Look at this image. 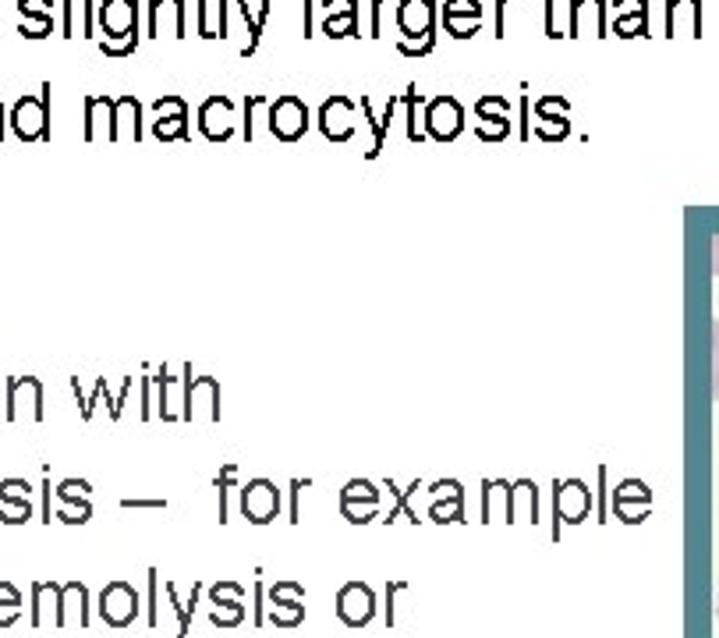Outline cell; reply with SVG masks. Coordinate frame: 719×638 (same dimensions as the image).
<instances>
[{"label":"cell","instance_id":"9c48e42d","mask_svg":"<svg viewBox=\"0 0 719 638\" xmlns=\"http://www.w3.org/2000/svg\"><path fill=\"white\" fill-rule=\"evenodd\" d=\"M8 422H43V383L36 376L8 380Z\"/></svg>","mask_w":719,"mask_h":638},{"label":"cell","instance_id":"44dd1931","mask_svg":"<svg viewBox=\"0 0 719 638\" xmlns=\"http://www.w3.org/2000/svg\"><path fill=\"white\" fill-rule=\"evenodd\" d=\"M341 511H344L347 521L365 526V521H373L376 511H380V490L368 479H352L344 487V493H341Z\"/></svg>","mask_w":719,"mask_h":638},{"label":"cell","instance_id":"f5cc1de1","mask_svg":"<svg viewBox=\"0 0 719 638\" xmlns=\"http://www.w3.org/2000/svg\"><path fill=\"white\" fill-rule=\"evenodd\" d=\"M61 29H65V40L75 36V0H65V11H61Z\"/></svg>","mask_w":719,"mask_h":638},{"label":"cell","instance_id":"681fc988","mask_svg":"<svg viewBox=\"0 0 719 638\" xmlns=\"http://www.w3.org/2000/svg\"><path fill=\"white\" fill-rule=\"evenodd\" d=\"M305 589L298 582H277L274 589H269V603H287V599H302Z\"/></svg>","mask_w":719,"mask_h":638},{"label":"cell","instance_id":"f907efd6","mask_svg":"<svg viewBox=\"0 0 719 638\" xmlns=\"http://www.w3.org/2000/svg\"><path fill=\"white\" fill-rule=\"evenodd\" d=\"M152 376H142V383H139V419L142 422H149L152 419Z\"/></svg>","mask_w":719,"mask_h":638},{"label":"cell","instance_id":"60d3db41","mask_svg":"<svg viewBox=\"0 0 719 638\" xmlns=\"http://www.w3.org/2000/svg\"><path fill=\"white\" fill-rule=\"evenodd\" d=\"M440 18H475V22H482V4L479 0H443Z\"/></svg>","mask_w":719,"mask_h":638},{"label":"cell","instance_id":"3957f363","mask_svg":"<svg viewBox=\"0 0 719 638\" xmlns=\"http://www.w3.org/2000/svg\"><path fill=\"white\" fill-rule=\"evenodd\" d=\"M425 139L436 143H454L457 135L464 131V107L457 104V96L440 92L425 104Z\"/></svg>","mask_w":719,"mask_h":638},{"label":"cell","instance_id":"d4e9b609","mask_svg":"<svg viewBox=\"0 0 719 638\" xmlns=\"http://www.w3.org/2000/svg\"><path fill=\"white\" fill-rule=\"evenodd\" d=\"M32 482L26 479H4L0 482V504H4V511H0V521L4 526H26V521L32 518Z\"/></svg>","mask_w":719,"mask_h":638},{"label":"cell","instance_id":"ab89813d","mask_svg":"<svg viewBox=\"0 0 719 638\" xmlns=\"http://www.w3.org/2000/svg\"><path fill=\"white\" fill-rule=\"evenodd\" d=\"M302 617H305V607L298 603V599H287V603H269V621H274L277 628H295V625H302Z\"/></svg>","mask_w":719,"mask_h":638},{"label":"cell","instance_id":"603a6c76","mask_svg":"<svg viewBox=\"0 0 719 638\" xmlns=\"http://www.w3.org/2000/svg\"><path fill=\"white\" fill-rule=\"evenodd\" d=\"M181 373H185V365H181ZM152 386L160 391V397H157V404H160V419L164 422H178V419H185V386H188V373L185 376H174L167 365L164 370L152 376Z\"/></svg>","mask_w":719,"mask_h":638},{"label":"cell","instance_id":"52a82bcc","mask_svg":"<svg viewBox=\"0 0 719 638\" xmlns=\"http://www.w3.org/2000/svg\"><path fill=\"white\" fill-rule=\"evenodd\" d=\"M305 131H308V107L290 92L277 96L269 104V135L280 143H298L305 139Z\"/></svg>","mask_w":719,"mask_h":638},{"label":"cell","instance_id":"4fadbf2b","mask_svg":"<svg viewBox=\"0 0 719 638\" xmlns=\"http://www.w3.org/2000/svg\"><path fill=\"white\" fill-rule=\"evenodd\" d=\"M238 508L252 526H269L280 511V490L269 479H252L238 493Z\"/></svg>","mask_w":719,"mask_h":638},{"label":"cell","instance_id":"74e56055","mask_svg":"<svg viewBox=\"0 0 719 638\" xmlns=\"http://www.w3.org/2000/svg\"><path fill=\"white\" fill-rule=\"evenodd\" d=\"M26 599L11 582H0V628H11L18 617H22Z\"/></svg>","mask_w":719,"mask_h":638},{"label":"cell","instance_id":"8d00e7d4","mask_svg":"<svg viewBox=\"0 0 719 638\" xmlns=\"http://www.w3.org/2000/svg\"><path fill=\"white\" fill-rule=\"evenodd\" d=\"M546 4V36L550 40H568L563 26L571 29V0H542Z\"/></svg>","mask_w":719,"mask_h":638},{"label":"cell","instance_id":"d590c367","mask_svg":"<svg viewBox=\"0 0 719 638\" xmlns=\"http://www.w3.org/2000/svg\"><path fill=\"white\" fill-rule=\"evenodd\" d=\"M65 617H68V625L89 628V589L82 582L65 586Z\"/></svg>","mask_w":719,"mask_h":638},{"label":"cell","instance_id":"b9f144b4","mask_svg":"<svg viewBox=\"0 0 719 638\" xmlns=\"http://www.w3.org/2000/svg\"><path fill=\"white\" fill-rule=\"evenodd\" d=\"M440 26L446 36H454V40H472L482 29V22H475V18H440Z\"/></svg>","mask_w":719,"mask_h":638},{"label":"cell","instance_id":"11a10c76","mask_svg":"<svg viewBox=\"0 0 719 638\" xmlns=\"http://www.w3.org/2000/svg\"><path fill=\"white\" fill-rule=\"evenodd\" d=\"M50 482H43V493H40V504H43V511H40V521H50Z\"/></svg>","mask_w":719,"mask_h":638},{"label":"cell","instance_id":"9f6ffc18","mask_svg":"<svg viewBox=\"0 0 719 638\" xmlns=\"http://www.w3.org/2000/svg\"><path fill=\"white\" fill-rule=\"evenodd\" d=\"M8 139V110H4V104H0V143Z\"/></svg>","mask_w":719,"mask_h":638},{"label":"cell","instance_id":"f1b7e54d","mask_svg":"<svg viewBox=\"0 0 719 638\" xmlns=\"http://www.w3.org/2000/svg\"><path fill=\"white\" fill-rule=\"evenodd\" d=\"M613 511L620 521H641L649 514V490L646 482L638 479H624L613 493Z\"/></svg>","mask_w":719,"mask_h":638},{"label":"cell","instance_id":"9a60e30c","mask_svg":"<svg viewBox=\"0 0 719 638\" xmlns=\"http://www.w3.org/2000/svg\"><path fill=\"white\" fill-rule=\"evenodd\" d=\"M32 628H68L65 617V586L36 582L32 586Z\"/></svg>","mask_w":719,"mask_h":638},{"label":"cell","instance_id":"5b68a950","mask_svg":"<svg viewBox=\"0 0 719 638\" xmlns=\"http://www.w3.org/2000/svg\"><path fill=\"white\" fill-rule=\"evenodd\" d=\"M152 135L160 143H188V104L178 92H164L160 100H152Z\"/></svg>","mask_w":719,"mask_h":638},{"label":"cell","instance_id":"f546056e","mask_svg":"<svg viewBox=\"0 0 719 638\" xmlns=\"http://www.w3.org/2000/svg\"><path fill=\"white\" fill-rule=\"evenodd\" d=\"M203 40H227L230 36V0H196Z\"/></svg>","mask_w":719,"mask_h":638},{"label":"cell","instance_id":"30bf717a","mask_svg":"<svg viewBox=\"0 0 719 638\" xmlns=\"http://www.w3.org/2000/svg\"><path fill=\"white\" fill-rule=\"evenodd\" d=\"M188 386H185V422L209 419L220 422V383L213 376H191V365H185Z\"/></svg>","mask_w":719,"mask_h":638},{"label":"cell","instance_id":"7dc6e473","mask_svg":"<svg viewBox=\"0 0 719 638\" xmlns=\"http://www.w3.org/2000/svg\"><path fill=\"white\" fill-rule=\"evenodd\" d=\"M514 4H521V0H496V8H493V36H496V40L508 36V11Z\"/></svg>","mask_w":719,"mask_h":638},{"label":"cell","instance_id":"7402d4cb","mask_svg":"<svg viewBox=\"0 0 719 638\" xmlns=\"http://www.w3.org/2000/svg\"><path fill=\"white\" fill-rule=\"evenodd\" d=\"M185 0H149L146 8V36L157 40V36L167 29L174 40H185Z\"/></svg>","mask_w":719,"mask_h":638},{"label":"cell","instance_id":"836d02e7","mask_svg":"<svg viewBox=\"0 0 719 638\" xmlns=\"http://www.w3.org/2000/svg\"><path fill=\"white\" fill-rule=\"evenodd\" d=\"M461 482L454 479H443L433 487V521H457L461 514Z\"/></svg>","mask_w":719,"mask_h":638},{"label":"cell","instance_id":"ba28073f","mask_svg":"<svg viewBox=\"0 0 719 638\" xmlns=\"http://www.w3.org/2000/svg\"><path fill=\"white\" fill-rule=\"evenodd\" d=\"M592 508V493L581 479H557L553 487V514H557V532L560 536V526H581Z\"/></svg>","mask_w":719,"mask_h":638},{"label":"cell","instance_id":"db71d44e","mask_svg":"<svg viewBox=\"0 0 719 638\" xmlns=\"http://www.w3.org/2000/svg\"><path fill=\"white\" fill-rule=\"evenodd\" d=\"M308 487V479H298V482H290V521H298V493Z\"/></svg>","mask_w":719,"mask_h":638},{"label":"cell","instance_id":"bcb514c9","mask_svg":"<svg viewBox=\"0 0 719 638\" xmlns=\"http://www.w3.org/2000/svg\"><path fill=\"white\" fill-rule=\"evenodd\" d=\"M436 50V32L425 36V40H397V53L404 57H430Z\"/></svg>","mask_w":719,"mask_h":638},{"label":"cell","instance_id":"e0dca14e","mask_svg":"<svg viewBox=\"0 0 719 638\" xmlns=\"http://www.w3.org/2000/svg\"><path fill=\"white\" fill-rule=\"evenodd\" d=\"M607 0H571V29L568 40H607Z\"/></svg>","mask_w":719,"mask_h":638},{"label":"cell","instance_id":"6da1fadb","mask_svg":"<svg viewBox=\"0 0 719 638\" xmlns=\"http://www.w3.org/2000/svg\"><path fill=\"white\" fill-rule=\"evenodd\" d=\"M139 0H104L100 4V50L107 57H131L139 50Z\"/></svg>","mask_w":719,"mask_h":638},{"label":"cell","instance_id":"1f68e13d","mask_svg":"<svg viewBox=\"0 0 719 638\" xmlns=\"http://www.w3.org/2000/svg\"><path fill=\"white\" fill-rule=\"evenodd\" d=\"M263 128H269V100L259 92H248L242 100V139L245 143L263 139Z\"/></svg>","mask_w":719,"mask_h":638},{"label":"cell","instance_id":"8992f818","mask_svg":"<svg viewBox=\"0 0 719 638\" xmlns=\"http://www.w3.org/2000/svg\"><path fill=\"white\" fill-rule=\"evenodd\" d=\"M355 100L352 96H344V92H334V96H326L323 107H319V131H323V139L326 143H352L355 139Z\"/></svg>","mask_w":719,"mask_h":638},{"label":"cell","instance_id":"2e32d148","mask_svg":"<svg viewBox=\"0 0 719 638\" xmlns=\"http://www.w3.org/2000/svg\"><path fill=\"white\" fill-rule=\"evenodd\" d=\"M337 617L347 628H365L376 617V592L365 582H347L337 592Z\"/></svg>","mask_w":719,"mask_h":638},{"label":"cell","instance_id":"8fae6325","mask_svg":"<svg viewBox=\"0 0 719 638\" xmlns=\"http://www.w3.org/2000/svg\"><path fill=\"white\" fill-rule=\"evenodd\" d=\"M571 135V104L560 92H546L535 104V139L563 143Z\"/></svg>","mask_w":719,"mask_h":638},{"label":"cell","instance_id":"4316f807","mask_svg":"<svg viewBox=\"0 0 719 638\" xmlns=\"http://www.w3.org/2000/svg\"><path fill=\"white\" fill-rule=\"evenodd\" d=\"M18 36L22 40H47L53 32V0H18Z\"/></svg>","mask_w":719,"mask_h":638},{"label":"cell","instance_id":"e575fe53","mask_svg":"<svg viewBox=\"0 0 719 638\" xmlns=\"http://www.w3.org/2000/svg\"><path fill=\"white\" fill-rule=\"evenodd\" d=\"M511 508H514V521H518V514L524 521H539V490L532 479L511 482Z\"/></svg>","mask_w":719,"mask_h":638},{"label":"cell","instance_id":"4dcf8cb0","mask_svg":"<svg viewBox=\"0 0 719 638\" xmlns=\"http://www.w3.org/2000/svg\"><path fill=\"white\" fill-rule=\"evenodd\" d=\"M114 131H118V143H142L146 139V125H142V104L135 100L131 92L118 96V110H114Z\"/></svg>","mask_w":719,"mask_h":638},{"label":"cell","instance_id":"7c38bea8","mask_svg":"<svg viewBox=\"0 0 719 638\" xmlns=\"http://www.w3.org/2000/svg\"><path fill=\"white\" fill-rule=\"evenodd\" d=\"M114 110L118 100L104 92H89L82 104V139L86 143H118V131H114Z\"/></svg>","mask_w":719,"mask_h":638},{"label":"cell","instance_id":"c3c4849f","mask_svg":"<svg viewBox=\"0 0 719 638\" xmlns=\"http://www.w3.org/2000/svg\"><path fill=\"white\" fill-rule=\"evenodd\" d=\"M316 0H302V40H316Z\"/></svg>","mask_w":719,"mask_h":638},{"label":"cell","instance_id":"7bdbcfd3","mask_svg":"<svg viewBox=\"0 0 719 638\" xmlns=\"http://www.w3.org/2000/svg\"><path fill=\"white\" fill-rule=\"evenodd\" d=\"M220 487V521H230V497H235V465H224V472L217 475Z\"/></svg>","mask_w":719,"mask_h":638},{"label":"cell","instance_id":"ac0fdd59","mask_svg":"<svg viewBox=\"0 0 719 638\" xmlns=\"http://www.w3.org/2000/svg\"><path fill=\"white\" fill-rule=\"evenodd\" d=\"M610 32L620 40H646L649 36V0H613Z\"/></svg>","mask_w":719,"mask_h":638},{"label":"cell","instance_id":"d6986e66","mask_svg":"<svg viewBox=\"0 0 719 638\" xmlns=\"http://www.w3.org/2000/svg\"><path fill=\"white\" fill-rule=\"evenodd\" d=\"M401 40H425L436 32V0H397Z\"/></svg>","mask_w":719,"mask_h":638},{"label":"cell","instance_id":"5bb4252c","mask_svg":"<svg viewBox=\"0 0 719 638\" xmlns=\"http://www.w3.org/2000/svg\"><path fill=\"white\" fill-rule=\"evenodd\" d=\"M100 617L110 628H128L139 617V592L128 582H110L100 592Z\"/></svg>","mask_w":719,"mask_h":638},{"label":"cell","instance_id":"d6a6232c","mask_svg":"<svg viewBox=\"0 0 719 638\" xmlns=\"http://www.w3.org/2000/svg\"><path fill=\"white\" fill-rule=\"evenodd\" d=\"M493 508H500L503 521H514V508H511V482L503 479H485L482 482V518L493 521Z\"/></svg>","mask_w":719,"mask_h":638},{"label":"cell","instance_id":"6f0895ef","mask_svg":"<svg viewBox=\"0 0 719 638\" xmlns=\"http://www.w3.org/2000/svg\"><path fill=\"white\" fill-rule=\"evenodd\" d=\"M716 266H719V263H716Z\"/></svg>","mask_w":719,"mask_h":638},{"label":"cell","instance_id":"ffe728a7","mask_svg":"<svg viewBox=\"0 0 719 638\" xmlns=\"http://www.w3.org/2000/svg\"><path fill=\"white\" fill-rule=\"evenodd\" d=\"M89 490H92L89 479H65L61 487L53 490V493H57V504H61L57 518H61L65 526H86V521L92 518Z\"/></svg>","mask_w":719,"mask_h":638},{"label":"cell","instance_id":"f35d334b","mask_svg":"<svg viewBox=\"0 0 719 638\" xmlns=\"http://www.w3.org/2000/svg\"><path fill=\"white\" fill-rule=\"evenodd\" d=\"M479 143H503L511 135V114H500V118H482L475 125Z\"/></svg>","mask_w":719,"mask_h":638},{"label":"cell","instance_id":"83f0119b","mask_svg":"<svg viewBox=\"0 0 719 638\" xmlns=\"http://www.w3.org/2000/svg\"><path fill=\"white\" fill-rule=\"evenodd\" d=\"M209 599H213V625H220V628H235V625L242 621V617H245L242 586H235V582H220V586H213Z\"/></svg>","mask_w":719,"mask_h":638},{"label":"cell","instance_id":"ee69618b","mask_svg":"<svg viewBox=\"0 0 719 638\" xmlns=\"http://www.w3.org/2000/svg\"><path fill=\"white\" fill-rule=\"evenodd\" d=\"M500 114H511V104L503 100V96H493V92H485L475 100V118H500Z\"/></svg>","mask_w":719,"mask_h":638},{"label":"cell","instance_id":"277c9868","mask_svg":"<svg viewBox=\"0 0 719 638\" xmlns=\"http://www.w3.org/2000/svg\"><path fill=\"white\" fill-rule=\"evenodd\" d=\"M199 135L209 143H227V139H235V131H238V107L230 96H209V100H203L199 107Z\"/></svg>","mask_w":719,"mask_h":638},{"label":"cell","instance_id":"f6af8a7d","mask_svg":"<svg viewBox=\"0 0 719 638\" xmlns=\"http://www.w3.org/2000/svg\"><path fill=\"white\" fill-rule=\"evenodd\" d=\"M362 114H365V121H368V128H373V146L365 149V160H376L380 157V149H383V135H380V121L373 118V100L368 96H362Z\"/></svg>","mask_w":719,"mask_h":638},{"label":"cell","instance_id":"7a4b0ae2","mask_svg":"<svg viewBox=\"0 0 719 638\" xmlns=\"http://www.w3.org/2000/svg\"><path fill=\"white\" fill-rule=\"evenodd\" d=\"M11 131L22 143H50V82L40 86V96L26 92L11 104Z\"/></svg>","mask_w":719,"mask_h":638},{"label":"cell","instance_id":"816d5d0a","mask_svg":"<svg viewBox=\"0 0 719 638\" xmlns=\"http://www.w3.org/2000/svg\"><path fill=\"white\" fill-rule=\"evenodd\" d=\"M394 4V0H373V40L383 36V8Z\"/></svg>","mask_w":719,"mask_h":638},{"label":"cell","instance_id":"484cf974","mask_svg":"<svg viewBox=\"0 0 719 638\" xmlns=\"http://www.w3.org/2000/svg\"><path fill=\"white\" fill-rule=\"evenodd\" d=\"M702 40V0H667V40Z\"/></svg>","mask_w":719,"mask_h":638},{"label":"cell","instance_id":"cb8c5ba5","mask_svg":"<svg viewBox=\"0 0 719 638\" xmlns=\"http://www.w3.org/2000/svg\"><path fill=\"white\" fill-rule=\"evenodd\" d=\"M323 36L329 40H347L358 36V0H323Z\"/></svg>","mask_w":719,"mask_h":638}]
</instances>
